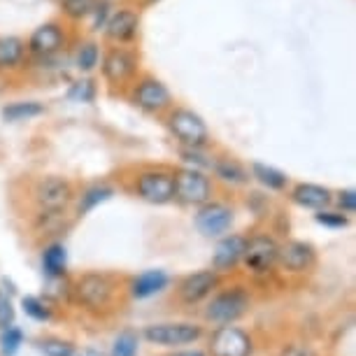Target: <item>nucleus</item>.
<instances>
[{
  "label": "nucleus",
  "mask_w": 356,
  "mask_h": 356,
  "mask_svg": "<svg viewBox=\"0 0 356 356\" xmlns=\"http://www.w3.org/2000/svg\"><path fill=\"white\" fill-rule=\"evenodd\" d=\"M177 356H205V354L198 352V349H193V352H182V354H177Z\"/></svg>",
  "instance_id": "obj_37"
},
{
  "label": "nucleus",
  "mask_w": 356,
  "mask_h": 356,
  "mask_svg": "<svg viewBox=\"0 0 356 356\" xmlns=\"http://www.w3.org/2000/svg\"><path fill=\"white\" fill-rule=\"evenodd\" d=\"M65 47V33L58 24H42L40 29L33 31V35L29 38L26 51H31L33 56H54Z\"/></svg>",
  "instance_id": "obj_14"
},
{
  "label": "nucleus",
  "mask_w": 356,
  "mask_h": 356,
  "mask_svg": "<svg viewBox=\"0 0 356 356\" xmlns=\"http://www.w3.org/2000/svg\"><path fill=\"white\" fill-rule=\"evenodd\" d=\"M75 296L86 310H107L114 303L117 286L110 275L103 273H86L77 280Z\"/></svg>",
  "instance_id": "obj_2"
},
{
  "label": "nucleus",
  "mask_w": 356,
  "mask_h": 356,
  "mask_svg": "<svg viewBox=\"0 0 356 356\" xmlns=\"http://www.w3.org/2000/svg\"><path fill=\"white\" fill-rule=\"evenodd\" d=\"M100 63V49L96 42H84L77 49V68L82 72H91Z\"/></svg>",
  "instance_id": "obj_26"
},
{
  "label": "nucleus",
  "mask_w": 356,
  "mask_h": 356,
  "mask_svg": "<svg viewBox=\"0 0 356 356\" xmlns=\"http://www.w3.org/2000/svg\"><path fill=\"white\" fill-rule=\"evenodd\" d=\"M136 193L147 203L165 205L175 198L172 172L168 170H143L136 177Z\"/></svg>",
  "instance_id": "obj_8"
},
{
  "label": "nucleus",
  "mask_w": 356,
  "mask_h": 356,
  "mask_svg": "<svg viewBox=\"0 0 356 356\" xmlns=\"http://www.w3.org/2000/svg\"><path fill=\"white\" fill-rule=\"evenodd\" d=\"M252 177H257L261 184L268 186L270 191H282L286 189L289 177L277 168H270L266 163H252Z\"/></svg>",
  "instance_id": "obj_23"
},
{
  "label": "nucleus",
  "mask_w": 356,
  "mask_h": 356,
  "mask_svg": "<svg viewBox=\"0 0 356 356\" xmlns=\"http://www.w3.org/2000/svg\"><path fill=\"white\" fill-rule=\"evenodd\" d=\"M138 31H140V15L136 10H126V8L114 12L105 26L107 40H112L117 44L133 42L138 38Z\"/></svg>",
  "instance_id": "obj_16"
},
{
  "label": "nucleus",
  "mask_w": 356,
  "mask_h": 356,
  "mask_svg": "<svg viewBox=\"0 0 356 356\" xmlns=\"http://www.w3.org/2000/svg\"><path fill=\"white\" fill-rule=\"evenodd\" d=\"M147 3H156V0H147Z\"/></svg>",
  "instance_id": "obj_38"
},
{
  "label": "nucleus",
  "mask_w": 356,
  "mask_h": 356,
  "mask_svg": "<svg viewBox=\"0 0 356 356\" xmlns=\"http://www.w3.org/2000/svg\"><path fill=\"white\" fill-rule=\"evenodd\" d=\"M219 284V275L217 270H200V273H193L189 277H184L179 282V300L186 305H196L200 300H205L214 289Z\"/></svg>",
  "instance_id": "obj_15"
},
{
  "label": "nucleus",
  "mask_w": 356,
  "mask_h": 356,
  "mask_svg": "<svg viewBox=\"0 0 356 356\" xmlns=\"http://www.w3.org/2000/svg\"><path fill=\"white\" fill-rule=\"evenodd\" d=\"M317 221L321 226H328V228H345L347 226V217L342 212H324L321 210L317 214Z\"/></svg>",
  "instance_id": "obj_34"
},
{
  "label": "nucleus",
  "mask_w": 356,
  "mask_h": 356,
  "mask_svg": "<svg viewBox=\"0 0 356 356\" xmlns=\"http://www.w3.org/2000/svg\"><path fill=\"white\" fill-rule=\"evenodd\" d=\"M93 93H96V89H93V84L89 82V79H84V82H77L72 84V89L68 96L72 100H79V103H89V100H93Z\"/></svg>",
  "instance_id": "obj_33"
},
{
  "label": "nucleus",
  "mask_w": 356,
  "mask_h": 356,
  "mask_svg": "<svg viewBox=\"0 0 356 356\" xmlns=\"http://www.w3.org/2000/svg\"><path fill=\"white\" fill-rule=\"evenodd\" d=\"M217 177H221L228 184H245L250 179V175L245 172V168L233 159H217L214 163H210Z\"/></svg>",
  "instance_id": "obj_22"
},
{
  "label": "nucleus",
  "mask_w": 356,
  "mask_h": 356,
  "mask_svg": "<svg viewBox=\"0 0 356 356\" xmlns=\"http://www.w3.org/2000/svg\"><path fill=\"white\" fill-rule=\"evenodd\" d=\"M291 200L298 203L300 207H307V210H324V207L331 205V191L326 186L319 184H296L291 191Z\"/></svg>",
  "instance_id": "obj_18"
},
{
  "label": "nucleus",
  "mask_w": 356,
  "mask_h": 356,
  "mask_svg": "<svg viewBox=\"0 0 356 356\" xmlns=\"http://www.w3.org/2000/svg\"><path fill=\"white\" fill-rule=\"evenodd\" d=\"M44 112V107L40 103H15L10 107L3 110V117L8 122H26V119H33V117H40Z\"/></svg>",
  "instance_id": "obj_25"
},
{
  "label": "nucleus",
  "mask_w": 356,
  "mask_h": 356,
  "mask_svg": "<svg viewBox=\"0 0 356 356\" xmlns=\"http://www.w3.org/2000/svg\"><path fill=\"white\" fill-rule=\"evenodd\" d=\"M233 226V210L224 203H203L196 214V228L207 238H219Z\"/></svg>",
  "instance_id": "obj_12"
},
{
  "label": "nucleus",
  "mask_w": 356,
  "mask_h": 356,
  "mask_svg": "<svg viewBox=\"0 0 356 356\" xmlns=\"http://www.w3.org/2000/svg\"><path fill=\"white\" fill-rule=\"evenodd\" d=\"M22 305H24V312L29 314L31 319H35V321H49L51 319V310L40 298H35V296H24Z\"/></svg>",
  "instance_id": "obj_29"
},
{
  "label": "nucleus",
  "mask_w": 356,
  "mask_h": 356,
  "mask_svg": "<svg viewBox=\"0 0 356 356\" xmlns=\"http://www.w3.org/2000/svg\"><path fill=\"white\" fill-rule=\"evenodd\" d=\"M168 275L163 270H147L143 275H138L131 284V293L133 298L143 300V298H149V296H156L159 291H163L168 286Z\"/></svg>",
  "instance_id": "obj_19"
},
{
  "label": "nucleus",
  "mask_w": 356,
  "mask_h": 356,
  "mask_svg": "<svg viewBox=\"0 0 356 356\" xmlns=\"http://www.w3.org/2000/svg\"><path fill=\"white\" fill-rule=\"evenodd\" d=\"M26 56V42L22 38H0V70H15Z\"/></svg>",
  "instance_id": "obj_20"
},
{
  "label": "nucleus",
  "mask_w": 356,
  "mask_h": 356,
  "mask_svg": "<svg viewBox=\"0 0 356 356\" xmlns=\"http://www.w3.org/2000/svg\"><path fill=\"white\" fill-rule=\"evenodd\" d=\"M247 310H250V296H247L245 289L233 286L228 291L217 293L210 300V305L205 310V319L217 326H226L238 321Z\"/></svg>",
  "instance_id": "obj_3"
},
{
  "label": "nucleus",
  "mask_w": 356,
  "mask_h": 356,
  "mask_svg": "<svg viewBox=\"0 0 356 356\" xmlns=\"http://www.w3.org/2000/svg\"><path fill=\"white\" fill-rule=\"evenodd\" d=\"M280 356H314V352L305 345H289V347L282 349Z\"/></svg>",
  "instance_id": "obj_36"
},
{
  "label": "nucleus",
  "mask_w": 356,
  "mask_h": 356,
  "mask_svg": "<svg viewBox=\"0 0 356 356\" xmlns=\"http://www.w3.org/2000/svg\"><path fill=\"white\" fill-rule=\"evenodd\" d=\"M22 345H24V333L15 324L5 328L3 335H0V352H3V356H15Z\"/></svg>",
  "instance_id": "obj_27"
},
{
  "label": "nucleus",
  "mask_w": 356,
  "mask_h": 356,
  "mask_svg": "<svg viewBox=\"0 0 356 356\" xmlns=\"http://www.w3.org/2000/svg\"><path fill=\"white\" fill-rule=\"evenodd\" d=\"M168 131L186 149H203L210 145V129L198 112L186 107H170L168 112Z\"/></svg>",
  "instance_id": "obj_1"
},
{
  "label": "nucleus",
  "mask_w": 356,
  "mask_h": 356,
  "mask_svg": "<svg viewBox=\"0 0 356 356\" xmlns=\"http://www.w3.org/2000/svg\"><path fill=\"white\" fill-rule=\"evenodd\" d=\"M72 198H75L72 184L58 175L42 177L33 189V200L40 207V212H63L72 203Z\"/></svg>",
  "instance_id": "obj_5"
},
{
  "label": "nucleus",
  "mask_w": 356,
  "mask_h": 356,
  "mask_svg": "<svg viewBox=\"0 0 356 356\" xmlns=\"http://www.w3.org/2000/svg\"><path fill=\"white\" fill-rule=\"evenodd\" d=\"M112 356H138V333L124 331L112 345Z\"/></svg>",
  "instance_id": "obj_28"
},
{
  "label": "nucleus",
  "mask_w": 356,
  "mask_h": 356,
  "mask_svg": "<svg viewBox=\"0 0 356 356\" xmlns=\"http://www.w3.org/2000/svg\"><path fill=\"white\" fill-rule=\"evenodd\" d=\"M245 243H247V238H243V235H226L224 240H219L217 250H214V257H212L214 270H219V273L233 270V268L243 261Z\"/></svg>",
  "instance_id": "obj_17"
},
{
  "label": "nucleus",
  "mask_w": 356,
  "mask_h": 356,
  "mask_svg": "<svg viewBox=\"0 0 356 356\" xmlns=\"http://www.w3.org/2000/svg\"><path fill=\"white\" fill-rule=\"evenodd\" d=\"M338 205H340V210H342V212H347V214H354V210H356V191H354V189L340 191Z\"/></svg>",
  "instance_id": "obj_35"
},
{
  "label": "nucleus",
  "mask_w": 356,
  "mask_h": 356,
  "mask_svg": "<svg viewBox=\"0 0 356 356\" xmlns=\"http://www.w3.org/2000/svg\"><path fill=\"white\" fill-rule=\"evenodd\" d=\"M100 70H103L105 82L110 86H126L138 72L136 51H131L129 47H124V44L110 47V49L105 51V56H103Z\"/></svg>",
  "instance_id": "obj_6"
},
{
  "label": "nucleus",
  "mask_w": 356,
  "mask_h": 356,
  "mask_svg": "<svg viewBox=\"0 0 356 356\" xmlns=\"http://www.w3.org/2000/svg\"><path fill=\"white\" fill-rule=\"evenodd\" d=\"M175 198L184 205H203L212 198V182L196 168H177L172 172Z\"/></svg>",
  "instance_id": "obj_4"
},
{
  "label": "nucleus",
  "mask_w": 356,
  "mask_h": 356,
  "mask_svg": "<svg viewBox=\"0 0 356 356\" xmlns=\"http://www.w3.org/2000/svg\"><path fill=\"white\" fill-rule=\"evenodd\" d=\"M277 264L289 273H307L317 264V252H314V247L310 243L289 240V243L280 245Z\"/></svg>",
  "instance_id": "obj_13"
},
{
  "label": "nucleus",
  "mask_w": 356,
  "mask_h": 356,
  "mask_svg": "<svg viewBox=\"0 0 356 356\" xmlns=\"http://www.w3.org/2000/svg\"><path fill=\"white\" fill-rule=\"evenodd\" d=\"M277 250L280 245L275 243L270 235H254V238H250L245 243L243 252L247 270H252L254 275H264L273 270V266L277 264Z\"/></svg>",
  "instance_id": "obj_9"
},
{
  "label": "nucleus",
  "mask_w": 356,
  "mask_h": 356,
  "mask_svg": "<svg viewBox=\"0 0 356 356\" xmlns=\"http://www.w3.org/2000/svg\"><path fill=\"white\" fill-rule=\"evenodd\" d=\"M93 10H96V0H63V12L75 22L89 17Z\"/></svg>",
  "instance_id": "obj_30"
},
{
  "label": "nucleus",
  "mask_w": 356,
  "mask_h": 356,
  "mask_svg": "<svg viewBox=\"0 0 356 356\" xmlns=\"http://www.w3.org/2000/svg\"><path fill=\"white\" fill-rule=\"evenodd\" d=\"M212 356H250L252 354V340L243 328L238 326H219L212 333L210 340Z\"/></svg>",
  "instance_id": "obj_11"
},
{
  "label": "nucleus",
  "mask_w": 356,
  "mask_h": 356,
  "mask_svg": "<svg viewBox=\"0 0 356 356\" xmlns=\"http://www.w3.org/2000/svg\"><path fill=\"white\" fill-rule=\"evenodd\" d=\"M65 266H68V254H65V247L61 243H54L42 252V268L49 280L63 277Z\"/></svg>",
  "instance_id": "obj_21"
},
{
  "label": "nucleus",
  "mask_w": 356,
  "mask_h": 356,
  "mask_svg": "<svg viewBox=\"0 0 356 356\" xmlns=\"http://www.w3.org/2000/svg\"><path fill=\"white\" fill-rule=\"evenodd\" d=\"M15 324V305H12V298L5 289H0V331L10 328Z\"/></svg>",
  "instance_id": "obj_32"
},
{
  "label": "nucleus",
  "mask_w": 356,
  "mask_h": 356,
  "mask_svg": "<svg viewBox=\"0 0 356 356\" xmlns=\"http://www.w3.org/2000/svg\"><path fill=\"white\" fill-rule=\"evenodd\" d=\"M131 100L147 114H161L172 107L170 89L156 77H143L133 84Z\"/></svg>",
  "instance_id": "obj_7"
},
{
  "label": "nucleus",
  "mask_w": 356,
  "mask_h": 356,
  "mask_svg": "<svg viewBox=\"0 0 356 356\" xmlns=\"http://www.w3.org/2000/svg\"><path fill=\"white\" fill-rule=\"evenodd\" d=\"M40 352L44 356H75V347L65 340H56V338H47L40 342Z\"/></svg>",
  "instance_id": "obj_31"
},
{
  "label": "nucleus",
  "mask_w": 356,
  "mask_h": 356,
  "mask_svg": "<svg viewBox=\"0 0 356 356\" xmlns=\"http://www.w3.org/2000/svg\"><path fill=\"white\" fill-rule=\"evenodd\" d=\"M200 335H203V328L196 324H154L147 326L145 331L147 342L161 347L189 345V342H196Z\"/></svg>",
  "instance_id": "obj_10"
},
{
  "label": "nucleus",
  "mask_w": 356,
  "mask_h": 356,
  "mask_svg": "<svg viewBox=\"0 0 356 356\" xmlns=\"http://www.w3.org/2000/svg\"><path fill=\"white\" fill-rule=\"evenodd\" d=\"M112 186H107V184H96V186H89L84 193H82V198H79V205H77V212L79 214H86V212H91L93 207L100 205V203H105L107 198L112 196Z\"/></svg>",
  "instance_id": "obj_24"
}]
</instances>
